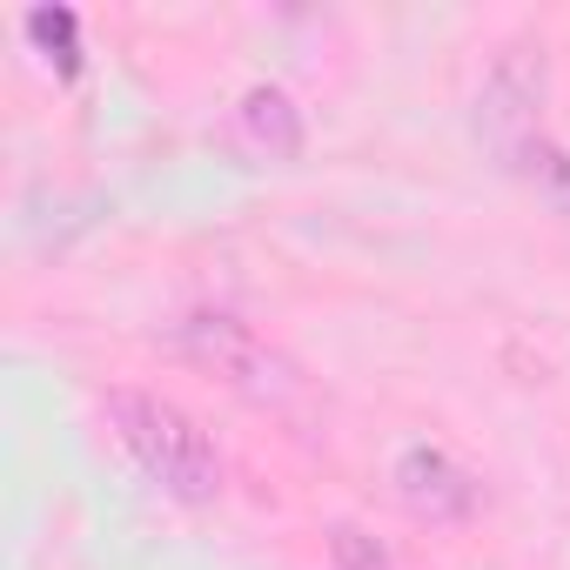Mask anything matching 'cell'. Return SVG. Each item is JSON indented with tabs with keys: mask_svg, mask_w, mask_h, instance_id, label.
I'll use <instances>...</instances> for the list:
<instances>
[{
	"mask_svg": "<svg viewBox=\"0 0 570 570\" xmlns=\"http://www.w3.org/2000/svg\"><path fill=\"white\" fill-rule=\"evenodd\" d=\"M108 423L161 497H175V503H215L222 497V456L181 403H168L155 390H115Z\"/></svg>",
	"mask_w": 570,
	"mask_h": 570,
	"instance_id": "cell-1",
	"label": "cell"
},
{
	"mask_svg": "<svg viewBox=\"0 0 570 570\" xmlns=\"http://www.w3.org/2000/svg\"><path fill=\"white\" fill-rule=\"evenodd\" d=\"M530 48H510V61H497V75H490V88L476 95V128L490 135V148L503 155V161H517L523 168V155L543 141L537 135V95H543V68L537 61H523Z\"/></svg>",
	"mask_w": 570,
	"mask_h": 570,
	"instance_id": "cell-2",
	"label": "cell"
},
{
	"mask_svg": "<svg viewBox=\"0 0 570 570\" xmlns=\"http://www.w3.org/2000/svg\"><path fill=\"white\" fill-rule=\"evenodd\" d=\"M390 483H396V503L410 517H423V523H463L476 510V476L450 450H436V443H410L396 456Z\"/></svg>",
	"mask_w": 570,
	"mask_h": 570,
	"instance_id": "cell-3",
	"label": "cell"
},
{
	"mask_svg": "<svg viewBox=\"0 0 570 570\" xmlns=\"http://www.w3.org/2000/svg\"><path fill=\"white\" fill-rule=\"evenodd\" d=\"M235 135H242V148L262 155V161H296V155H303V108L289 101V88L255 81V88L235 101Z\"/></svg>",
	"mask_w": 570,
	"mask_h": 570,
	"instance_id": "cell-4",
	"label": "cell"
},
{
	"mask_svg": "<svg viewBox=\"0 0 570 570\" xmlns=\"http://www.w3.org/2000/svg\"><path fill=\"white\" fill-rule=\"evenodd\" d=\"M181 336H188V350H195L202 363H215V370H222L228 383H242V390H255V376H248V370H275V356H268V350L235 323V316H195ZM255 396H262V390H255Z\"/></svg>",
	"mask_w": 570,
	"mask_h": 570,
	"instance_id": "cell-5",
	"label": "cell"
},
{
	"mask_svg": "<svg viewBox=\"0 0 570 570\" xmlns=\"http://www.w3.org/2000/svg\"><path fill=\"white\" fill-rule=\"evenodd\" d=\"M21 28H28L35 48H48V61H61V75L81 68V21H75L68 8H35Z\"/></svg>",
	"mask_w": 570,
	"mask_h": 570,
	"instance_id": "cell-6",
	"label": "cell"
},
{
	"mask_svg": "<svg viewBox=\"0 0 570 570\" xmlns=\"http://www.w3.org/2000/svg\"><path fill=\"white\" fill-rule=\"evenodd\" d=\"M330 550H336V570H390V557L376 550V537H363L356 523H336Z\"/></svg>",
	"mask_w": 570,
	"mask_h": 570,
	"instance_id": "cell-7",
	"label": "cell"
}]
</instances>
